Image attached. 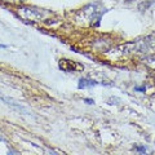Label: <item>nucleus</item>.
<instances>
[{
	"instance_id": "obj_1",
	"label": "nucleus",
	"mask_w": 155,
	"mask_h": 155,
	"mask_svg": "<svg viewBox=\"0 0 155 155\" xmlns=\"http://www.w3.org/2000/svg\"><path fill=\"white\" fill-rule=\"evenodd\" d=\"M98 83H97L96 80H91V79H80L79 80V84H78V87L81 89V88H88V87H94L97 85Z\"/></svg>"
},
{
	"instance_id": "obj_2",
	"label": "nucleus",
	"mask_w": 155,
	"mask_h": 155,
	"mask_svg": "<svg viewBox=\"0 0 155 155\" xmlns=\"http://www.w3.org/2000/svg\"><path fill=\"white\" fill-rule=\"evenodd\" d=\"M136 150H138L140 153H146V151H147V149H146V147H143V146H138V147H136Z\"/></svg>"
},
{
	"instance_id": "obj_3",
	"label": "nucleus",
	"mask_w": 155,
	"mask_h": 155,
	"mask_svg": "<svg viewBox=\"0 0 155 155\" xmlns=\"http://www.w3.org/2000/svg\"><path fill=\"white\" fill-rule=\"evenodd\" d=\"M84 102L92 105V104H94V101H93V100H91V98H84Z\"/></svg>"
},
{
	"instance_id": "obj_4",
	"label": "nucleus",
	"mask_w": 155,
	"mask_h": 155,
	"mask_svg": "<svg viewBox=\"0 0 155 155\" xmlns=\"http://www.w3.org/2000/svg\"><path fill=\"white\" fill-rule=\"evenodd\" d=\"M134 89L138 91V92H145V87H136Z\"/></svg>"
},
{
	"instance_id": "obj_5",
	"label": "nucleus",
	"mask_w": 155,
	"mask_h": 155,
	"mask_svg": "<svg viewBox=\"0 0 155 155\" xmlns=\"http://www.w3.org/2000/svg\"><path fill=\"white\" fill-rule=\"evenodd\" d=\"M149 62H154V66H155V56L150 58V60H149Z\"/></svg>"
},
{
	"instance_id": "obj_6",
	"label": "nucleus",
	"mask_w": 155,
	"mask_h": 155,
	"mask_svg": "<svg viewBox=\"0 0 155 155\" xmlns=\"http://www.w3.org/2000/svg\"><path fill=\"white\" fill-rule=\"evenodd\" d=\"M0 48H8L7 45H4V44H0Z\"/></svg>"
}]
</instances>
